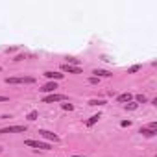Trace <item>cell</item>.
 Returning <instances> with one entry per match:
<instances>
[{"mask_svg":"<svg viewBox=\"0 0 157 157\" xmlns=\"http://www.w3.org/2000/svg\"><path fill=\"white\" fill-rule=\"evenodd\" d=\"M6 83L8 85H21V83H35V78L33 76H13V78H6Z\"/></svg>","mask_w":157,"mask_h":157,"instance_id":"6da1fadb","label":"cell"},{"mask_svg":"<svg viewBox=\"0 0 157 157\" xmlns=\"http://www.w3.org/2000/svg\"><path fill=\"white\" fill-rule=\"evenodd\" d=\"M24 144L30 146V148H35V150H50V144L48 142H43V140H33V139H26Z\"/></svg>","mask_w":157,"mask_h":157,"instance_id":"7a4b0ae2","label":"cell"},{"mask_svg":"<svg viewBox=\"0 0 157 157\" xmlns=\"http://www.w3.org/2000/svg\"><path fill=\"white\" fill-rule=\"evenodd\" d=\"M67 100V96L65 94H59V93H52L48 96H44L43 98V104H54V102H65Z\"/></svg>","mask_w":157,"mask_h":157,"instance_id":"3957f363","label":"cell"},{"mask_svg":"<svg viewBox=\"0 0 157 157\" xmlns=\"http://www.w3.org/2000/svg\"><path fill=\"white\" fill-rule=\"evenodd\" d=\"M28 128L26 126H8V128H0V135H6V133H24Z\"/></svg>","mask_w":157,"mask_h":157,"instance_id":"277c9868","label":"cell"},{"mask_svg":"<svg viewBox=\"0 0 157 157\" xmlns=\"http://www.w3.org/2000/svg\"><path fill=\"white\" fill-rule=\"evenodd\" d=\"M61 70L67 74H82V68L80 67H72V65H67V63L61 65Z\"/></svg>","mask_w":157,"mask_h":157,"instance_id":"5b68a950","label":"cell"},{"mask_svg":"<svg viewBox=\"0 0 157 157\" xmlns=\"http://www.w3.org/2000/svg\"><path fill=\"white\" fill-rule=\"evenodd\" d=\"M39 135H41V137H44V139H48V140L59 142V137L55 135V133H52V131H48V129H41V131H39Z\"/></svg>","mask_w":157,"mask_h":157,"instance_id":"8992f818","label":"cell"},{"mask_svg":"<svg viewBox=\"0 0 157 157\" xmlns=\"http://www.w3.org/2000/svg\"><path fill=\"white\" fill-rule=\"evenodd\" d=\"M55 89H57V83H55V82H48V83H44L39 91H41V93H50V94H52V93H55Z\"/></svg>","mask_w":157,"mask_h":157,"instance_id":"52a82bcc","label":"cell"},{"mask_svg":"<svg viewBox=\"0 0 157 157\" xmlns=\"http://www.w3.org/2000/svg\"><path fill=\"white\" fill-rule=\"evenodd\" d=\"M93 74H94V78H98V80L100 78H111V76H113L109 70H102V68H94Z\"/></svg>","mask_w":157,"mask_h":157,"instance_id":"ba28073f","label":"cell"},{"mask_svg":"<svg viewBox=\"0 0 157 157\" xmlns=\"http://www.w3.org/2000/svg\"><path fill=\"white\" fill-rule=\"evenodd\" d=\"M44 76H46L50 82H55V80H63V76H65V74H61V72H52V70H46V72H44Z\"/></svg>","mask_w":157,"mask_h":157,"instance_id":"9c48e42d","label":"cell"},{"mask_svg":"<svg viewBox=\"0 0 157 157\" xmlns=\"http://www.w3.org/2000/svg\"><path fill=\"white\" fill-rule=\"evenodd\" d=\"M131 98H133V94H131V93H124V94H118V96H116V102L126 104V102H131Z\"/></svg>","mask_w":157,"mask_h":157,"instance_id":"30bf717a","label":"cell"},{"mask_svg":"<svg viewBox=\"0 0 157 157\" xmlns=\"http://www.w3.org/2000/svg\"><path fill=\"white\" fill-rule=\"evenodd\" d=\"M139 133H142L144 137H154V135L157 133V129H151V128L146 126V128H140V129H139Z\"/></svg>","mask_w":157,"mask_h":157,"instance_id":"8fae6325","label":"cell"},{"mask_svg":"<svg viewBox=\"0 0 157 157\" xmlns=\"http://www.w3.org/2000/svg\"><path fill=\"white\" fill-rule=\"evenodd\" d=\"M98 120H100V115H93V116H91V118H89V120H87V122H85V124H87L89 128H91V126H94L96 122H98Z\"/></svg>","mask_w":157,"mask_h":157,"instance_id":"7c38bea8","label":"cell"},{"mask_svg":"<svg viewBox=\"0 0 157 157\" xmlns=\"http://www.w3.org/2000/svg\"><path fill=\"white\" fill-rule=\"evenodd\" d=\"M67 65H72V67H80V59H76V57H67Z\"/></svg>","mask_w":157,"mask_h":157,"instance_id":"4fadbf2b","label":"cell"},{"mask_svg":"<svg viewBox=\"0 0 157 157\" xmlns=\"http://www.w3.org/2000/svg\"><path fill=\"white\" fill-rule=\"evenodd\" d=\"M37 116H39V113H37V111H30L26 118L30 120V122H33V120H37Z\"/></svg>","mask_w":157,"mask_h":157,"instance_id":"5bb4252c","label":"cell"},{"mask_svg":"<svg viewBox=\"0 0 157 157\" xmlns=\"http://www.w3.org/2000/svg\"><path fill=\"white\" fill-rule=\"evenodd\" d=\"M135 100H137V104H146V102H148V98H146L144 94H137Z\"/></svg>","mask_w":157,"mask_h":157,"instance_id":"9a60e30c","label":"cell"},{"mask_svg":"<svg viewBox=\"0 0 157 157\" xmlns=\"http://www.w3.org/2000/svg\"><path fill=\"white\" fill-rule=\"evenodd\" d=\"M89 105H105V100H91Z\"/></svg>","mask_w":157,"mask_h":157,"instance_id":"2e32d148","label":"cell"},{"mask_svg":"<svg viewBox=\"0 0 157 157\" xmlns=\"http://www.w3.org/2000/svg\"><path fill=\"white\" fill-rule=\"evenodd\" d=\"M137 105H139V104H137V102H128V104H126V109H129V111H133V109H137Z\"/></svg>","mask_w":157,"mask_h":157,"instance_id":"e0dca14e","label":"cell"},{"mask_svg":"<svg viewBox=\"0 0 157 157\" xmlns=\"http://www.w3.org/2000/svg\"><path fill=\"white\" fill-rule=\"evenodd\" d=\"M61 107H63L65 111H72V109H74V105H72V104H61Z\"/></svg>","mask_w":157,"mask_h":157,"instance_id":"ac0fdd59","label":"cell"},{"mask_svg":"<svg viewBox=\"0 0 157 157\" xmlns=\"http://www.w3.org/2000/svg\"><path fill=\"white\" fill-rule=\"evenodd\" d=\"M137 70H140V65H133V67H131L128 72H129V74H133V72H137Z\"/></svg>","mask_w":157,"mask_h":157,"instance_id":"d6986e66","label":"cell"},{"mask_svg":"<svg viewBox=\"0 0 157 157\" xmlns=\"http://www.w3.org/2000/svg\"><path fill=\"white\" fill-rule=\"evenodd\" d=\"M120 126H122V128H129L131 122H129V120H122V122H120Z\"/></svg>","mask_w":157,"mask_h":157,"instance_id":"ffe728a7","label":"cell"},{"mask_svg":"<svg viewBox=\"0 0 157 157\" xmlns=\"http://www.w3.org/2000/svg\"><path fill=\"white\" fill-rule=\"evenodd\" d=\"M98 82H100V80L94 78V76H93V78H89V83H98Z\"/></svg>","mask_w":157,"mask_h":157,"instance_id":"44dd1931","label":"cell"},{"mask_svg":"<svg viewBox=\"0 0 157 157\" xmlns=\"http://www.w3.org/2000/svg\"><path fill=\"white\" fill-rule=\"evenodd\" d=\"M148 128H151V129H157V122H150V124H148Z\"/></svg>","mask_w":157,"mask_h":157,"instance_id":"7402d4cb","label":"cell"},{"mask_svg":"<svg viewBox=\"0 0 157 157\" xmlns=\"http://www.w3.org/2000/svg\"><path fill=\"white\" fill-rule=\"evenodd\" d=\"M0 102H8V96H0Z\"/></svg>","mask_w":157,"mask_h":157,"instance_id":"603a6c76","label":"cell"},{"mask_svg":"<svg viewBox=\"0 0 157 157\" xmlns=\"http://www.w3.org/2000/svg\"><path fill=\"white\" fill-rule=\"evenodd\" d=\"M70 157H85V155H70Z\"/></svg>","mask_w":157,"mask_h":157,"instance_id":"cb8c5ba5","label":"cell"}]
</instances>
